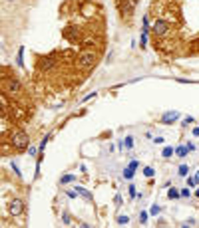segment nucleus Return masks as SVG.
Returning <instances> with one entry per match:
<instances>
[{
    "instance_id": "30",
    "label": "nucleus",
    "mask_w": 199,
    "mask_h": 228,
    "mask_svg": "<svg viewBox=\"0 0 199 228\" xmlns=\"http://www.w3.org/2000/svg\"><path fill=\"white\" fill-rule=\"evenodd\" d=\"M193 178H195V183H199V171L195 173V177H193Z\"/></svg>"
},
{
    "instance_id": "23",
    "label": "nucleus",
    "mask_w": 199,
    "mask_h": 228,
    "mask_svg": "<svg viewBox=\"0 0 199 228\" xmlns=\"http://www.w3.org/2000/svg\"><path fill=\"white\" fill-rule=\"evenodd\" d=\"M195 222H197L195 218H187V220L183 222V226H195Z\"/></svg>"
},
{
    "instance_id": "4",
    "label": "nucleus",
    "mask_w": 199,
    "mask_h": 228,
    "mask_svg": "<svg viewBox=\"0 0 199 228\" xmlns=\"http://www.w3.org/2000/svg\"><path fill=\"white\" fill-rule=\"evenodd\" d=\"M54 66H56V52L50 54V56H46V58L38 59V69H40V72H48V69H52Z\"/></svg>"
},
{
    "instance_id": "31",
    "label": "nucleus",
    "mask_w": 199,
    "mask_h": 228,
    "mask_svg": "<svg viewBox=\"0 0 199 228\" xmlns=\"http://www.w3.org/2000/svg\"><path fill=\"white\" fill-rule=\"evenodd\" d=\"M195 197H197V198H199V188H197V191H195Z\"/></svg>"
},
{
    "instance_id": "2",
    "label": "nucleus",
    "mask_w": 199,
    "mask_h": 228,
    "mask_svg": "<svg viewBox=\"0 0 199 228\" xmlns=\"http://www.w3.org/2000/svg\"><path fill=\"white\" fill-rule=\"evenodd\" d=\"M94 62H96V54L86 50V52H82V56L78 58L76 64H78V68H82V69H90L94 66Z\"/></svg>"
},
{
    "instance_id": "6",
    "label": "nucleus",
    "mask_w": 199,
    "mask_h": 228,
    "mask_svg": "<svg viewBox=\"0 0 199 228\" xmlns=\"http://www.w3.org/2000/svg\"><path fill=\"white\" fill-rule=\"evenodd\" d=\"M8 212L12 214V216H20V214L24 212V202L20 198H14L12 202L8 204Z\"/></svg>"
},
{
    "instance_id": "22",
    "label": "nucleus",
    "mask_w": 199,
    "mask_h": 228,
    "mask_svg": "<svg viewBox=\"0 0 199 228\" xmlns=\"http://www.w3.org/2000/svg\"><path fill=\"white\" fill-rule=\"evenodd\" d=\"M62 222H64V224H72V222H70V214H68V212L62 214Z\"/></svg>"
},
{
    "instance_id": "9",
    "label": "nucleus",
    "mask_w": 199,
    "mask_h": 228,
    "mask_svg": "<svg viewBox=\"0 0 199 228\" xmlns=\"http://www.w3.org/2000/svg\"><path fill=\"white\" fill-rule=\"evenodd\" d=\"M133 173H136V171H133L132 167H126V169H123V178H127V181H132V178H133Z\"/></svg>"
},
{
    "instance_id": "29",
    "label": "nucleus",
    "mask_w": 199,
    "mask_h": 228,
    "mask_svg": "<svg viewBox=\"0 0 199 228\" xmlns=\"http://www.w3.org/2000/svg\"><path fill=\"white\" fill-rule=\"evenodd\" d=\"M193 135H197V137H199V127H193Z\"/></svg>"
},
{
    "instance_id": "24",
    "label": "nucleus",
    "mask_w": 199,
    "mask_h": 228,
    "mask_svg": "<svg viewBox=\"0 0 199 228\" xmlns=\"http://www.w3.org/2000/svg\"><path fill=\"white\" fill-rule=\"evenodd\" d=\"M139 222H142V224H146V222H147V212H142V214H139Z\"/></svg>"
},
{
    "instance_id": "14",
    "label": "nucleus",
    "mask_w": 199,
    "mask_h": 228,
    "mask_svg": "<svg viewBox=\"0 0 199 228\" xmlns=\"http://www.w3.org/2000/svg\"><path fill=\"white\" fill-rule=\"evenodd\" d=\"M175 155H177V157H181V159H183V157L187 155V147H183V145H181V147H177V149H175Z\"/></svg>"
},
{
    "instance_id": "5",
    "label": "nucleus",
    "mask_w": 199,
    "mask_h": 228,
    "mask_svg": "<svg viewBox=\"0 0 199 228\" xmlns=\"http://www.w3.org/2000/svg\"><path fill=\"white\" fill-rule=\"evenodd\" d=\"M6 89L10 95H20V91H22V81L18 78H10L6 81Z\"/></svg>"
},
{
    "instance_id": "21",
    "label": "nucleus",
    "mask_w": 199,
    "mask_h": 228,
    "mask_svg": "<svg viewBox=\"0 0 199 228\" xmlns=\"http://www.w3.org/2000/svg\"><path fill=\"white\" fill-rule=\"evenodd\" d=\"M130 197H132V198H136V197H137V191H136V184H132V187H130Z\"/></svg>"
},
{
    "instance_id": "19",
    "label": "nucleus",
    "mask_w": 199,
    "mask_h": 228,
    "mask_svg": "<svg viewBox=\"0 0 199 228\" xmlns=\"http://www.w3.org/2000/svg\"><path fill=\"white\" fill-rule=\"evenodd\" d=\"M127 222H130V218H127V216H123V214H122V216H117V224H122V226H123V224H127Z\"/></svg>"
},
{
    "instance_id": "15",
    "label": "nucleus",
    "mask_w": 199,
    "mask_h": 228,
    "mask_svg": "<svg viewBox=\"0 0 199 228\" xmlns=\"http://www.w3.org/2000/svg\"><path fill=\"white\" fill-rule=\"evenodd\" d=\"M155 175V171L152 169V167H143V177H147V178H152Z\"/></svg>"
},
{
    "instance_id": "10",
    "label": "nucleus",
    "mask_w": 199,
    "mask_h": 228,
    "mask_svg": "<svg viewBox=\"0 0 199 228\" xmlns=\"http://www.w3.org/2000/svg\"><path fill=\"white\" fill-rule=\"evenodd\" d=\"M167 197L171 200H177V198H181V194H179V188H171V191L167 192Z\"/></svg>"
},
{
    "instance_id": "11",
    "label": "nucleus",
    "mask_w": 199,
    "mask_h": 228,
    "mask_svg": "<svg viewBox=\"0 0 199 228\" xmlns=\"http://www.w3.org/2000/svg\"><path fill=\"white\" fill-rule=\"evenodd\" d=\"M74 181H76V177H74V175H64L60 178V184H68V183H74Z\"/></svg>"
},
{
    "instance_id": "8",
    "label": "nucleus",
    "mask_w": 199,
    "mask_h": 228,
    "mask_svg": "<svg viewBox=\"0 0 199 228\" xmlns=\"http://www.w3.org/2000/svg\"><path fill=\"white\" fill-rule=\"evenodd\" d=\"M16 64H18L20 68H24V48H20L18 56H16Z\"/></svg>"
},
{
    "instance_id": "1",
    "label": "nucleus",
    "mask_w": 199,
    "mask_h": 228,
    "mask_svg": "<svg viewBox=\"0 0 199 228\" xmlns=\"http://www.w3.org/2000/svg\"><path fill=\"white\" fill-rule=\"evenodd\" d=\"M10 143L14 145V149H18V151H24V149H28V143H30V139H28V135H26L24 131H16L12 135V139H10Z\"/></svg>"
},
{
    "instance_id": "3",
    "label": "nucleus",
    "mask_w": 199,
    "mask_h": 228,
    "mask_svg": "<svg viewBox=\"0 0 199 228\" xmlns=\"http://www.w3.org/2000/svg\"><path fill=\"white\" fill-rule=\"evenodd\" d=\"M167 32H169V24H167V20H155V24H153V36L155 38H165L167 36Z\"/></svg>"
},
{
    "instance_id": "7",
    "label": "nucleus",
    "mask_w": 199,
    "mask_h": 228,
    "mask_svg": "<svg viewBox=\"0 0 199 228\" xmlns=\"http://www.w3.org/2000/svg\"><path fill=\"white\" fill-rule=\"evenodd\" d=\"M177 119H179V111H169V113H165V115L161 117V123H165V125H171V123H175Z\"/></svg>"
},
{
    "instance_id": "16",
    "label": "nucleus",
    "mask_w": 199,
    "mask_h": 228,
    "mask_svg": "<svg viewBox=\"0 0 199 228\" xmlns=\"http://www.w3.org/2000/svg\"><path fill=\"white\" fill-rule=\"evenodd\" d=\"M76 191L82 194V197H86V198H92V194H90L88 191H86V188H82V187H76Z\"/></svg>"
},
{
    "instance_id": "12",
    "label": "nucleus",
    "mask_w": 199,
    "mask_h": 228,
    "mask_svg": "<svg viewBox=\"0 0 199 228\" xmlns=\"http://www.w3.org/2000/svg\"><path fill=\"white\" fill-rule=\"evenodd\" d=\"M173 153H175V151L171 149V147H163V151H161V157H163V159H169Z\"/></svg>"
},
{
    "instance_id": "20",
    "label": "nucleus",
    "mask_w": 199,
    "mask_h": 228,
    "mask_svg": "<svg viewBox=\"0 0 199 228\" xmlns=\"http://www.w3.org/2000/svg\"><path fill=\"white\" fill-rule=\"evenodd\" d=\"M179 194H181V198H187L191 194V191H189V188H179Z\"/></svg>"
},
{
    "instance_id": "17",
    "label": "nucleus",
    "mask_w": 199,
    "mask_h": 228,
    "mask_svg": "<svg viewBox=\"0 0 199 228\" xmlns=\"http://www.w3.org/2000/svg\"><path fill=\"white\" fill-rule=\"evenodd\" d=\"M159 212H161V206H159V204H153V206H152V210H149V214H152V216L159 214Z\"/></svg>"
},
{
    "instance_id": "32",
    "label": "nucleus",
    "mask_w": 199,
    "mask_h": 228,
    "mask_svg": "<svg viewBox=\"0 0 199 228\" xmlns=\"http://www.w3.org/2000/svg\"><path fill=\"white\" fill-rule=\"evenodd\" d=\"M8 2H14V0H8Z\"/></svg>"
},
{
    "instance_id": "18",
    "label": "nucleus",
    "mask_w": 199,
    "mask_h": 228,
    "mask_svg": "<svg viewBox=\"0 0 199 228\" xmlns=\"http://www.w3.org/2000/svg\"><path fill=\"white\" fill-rule=\"evenodd\" d=\"M123 143H126V147H127V149H132V147H133V137H132V135H127Z\"/></svg>"
},
{
    "instance_id": "13",
    "label": "nucleus",
    "mask_w": 199,
    "mask_h": 228,
    "mask_svg": "<svg viewBox=\"0 0 199 228\" xmlns=\"http://www.w3.org/2000/svg\"><path fill=\"white\" fill-rule=\"evenodd\" d=\"M187 173H189V167H187V165H181L179 169H177V175H179V177H187Z\"/></svg>"
},
{
    "instance_id": "27",
    "label": "nucleus",
    "mask_w": 199,
    "mask_h": 228,
    "mask_svg": "<svg viewBox=\"0 0 199 228\" xmlns=\"http://www.w3.org/2000/svg\"><path fill=\"white\" fill-rule=\"evenodd\" d=\"M28 153L34 157V155H36V147H28Z\"/></svg>"
},
{
    "instance_id": "26",
    "label": "nucleus",
    "mask_w": 199,
    "mask_h": 228,
    "mask_svg": "<svg viewBox=\"0 0 199 228\" xmlns=\"http://www.w3.org/2000/svg\"><path fill=\"white\" fill-rule=\"evenodd\" d=\"M114 202L116 204H122V197H120V194H116V197H114Z\"/></svg>"
},
{
    "instance_id": "25",
    "label": "nucleus",
    "mask_w": 199,
    "mask_h": 228,
    "mask_svg": "<svg viewBox=\"0 0 199 228\" xmlns=\"http://www.w3.org/2000/svg\"><path fill=\"white\" fill-rule=\"evenodd\" d=\"M127 167H132V169H133V171H136V169H137V167H139V163H137L136 159H133V161H132V163H130V165H127Z\"/></svg>"
},
{
    "instance_id": "28",
    "label": "nucleus",
    "mask_w": 199,
    "mask_h": 228,
    "mask_svg": "<svg viewBox=\"0 0 199 228\" xmlns=\"http://www.w3.org/2000/svg\"><path fill=\"white\" fill-rule=\"evenodd\" d=\"M187 151H195V145H193V143H187Z\"/></svg>"
}]
</instances>
